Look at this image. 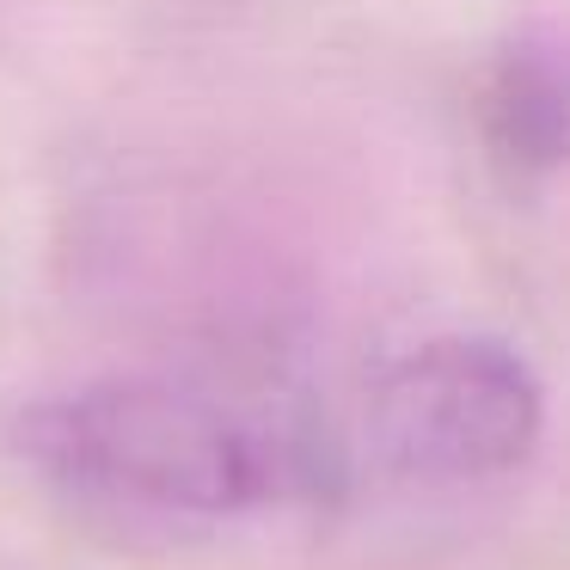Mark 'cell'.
Masks as SVG:
<instances>
[{
    "label": "cell",
    "mask_w": 570,
    "mask_h": 570,
    "mask_svg": "<svg viewBox=\"0 0 570 570\" xmlns=\"http://www.w3.org/2000/svg\"><path fill=\"white\" fill-rule=\"evenodd\" d=\"M19 442L68 491L166 515H239L320 484V460L288 423L178 381H99L62 393L26 411Z\"/></svg>",
    "instance_id": "6da1fadb"
},
{
    "label": "cell",
    "mask_w": 570,
    "mask_h": 570,
    "mask_svg": "<svg viewBox=\"0 0 570 570\" xmlns=\"http://www.w3.org/2000/svg\"><path fill=\"white\" fill-rule=\"evenodd\" d=\"M484 141L515 173H552L564 160V62L552 38H515L484 80Z\"/></svg>",
    "instance_id": "3957f363"
},
{
    "label": "cell",
    "mask_w": 570,
    "mask_h": 570,
    "mask_svg": "<svg viewBox=\"0 0 570 570\" xmlns=\"http://www.w3.org/2000/svg\"><path fill=\"white\" fill-rule=\"evenodd\" d=\"M374 454L411 484H479L540 442V386L491 337H435L399 356L368 399Z\"/></svg>",
    "instance_id": "7a4b0ae2"
}]
</instances>
